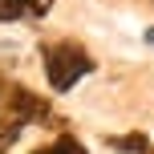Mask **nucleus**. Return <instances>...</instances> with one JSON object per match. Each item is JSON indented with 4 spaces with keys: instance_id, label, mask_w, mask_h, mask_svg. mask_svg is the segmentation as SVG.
Returning <instances> with one entry per match:
<instances>
[{
    "instance_id": "nucleus-1",
    "label": "nucleus",
    "mask_w": 154,
    "mask_h": 154,
    "mask_svg": "<svg viewBox=\"0 0 154 154\" xmlns=\"http://www.w3.org/2000/svg\"><path fill=\"white\" fill-rule=\"evenodd\" d=\"M41 61H45V77H49L53 93H69L77 81H85L97 69L93 53L85 45H77V41H49V45H41Z\"/></svg>"
},
{
    "instance_id": "nucleus-2",
    "label": "nucleus",
    "mask_w": 154,
    "mask_h": 154,
    "mask_svg": "<svg viewBox=\"0 0 154 154\" xmlns=\"http://www.w3.org/2000/svg\"><path fill=\"white\" fill-rule=\"evenodd\" d=\"M8 118L20 126H32V122H49V101L41 97V93H32L29 85H8V101H4Z\"/></svg>"
},
{
    "instance_id": "nucleus-3",
    "label": "nucleus",
    "mask_w": 154,
    "mask_h": 154,
    "mask_svg": "<svg viewBox=\"0 0 154 154\" xmlns=\"http://www.w3.org/2000/svg\"><path fill=\"white\" fill-rule=\"evenodd\" d=\"M106 146L109 150H122V154H150V138L142 130H134V134H109Z\"/></svg>"
},
{
    "instance_id": "nucleus-4",
    "label": "nucleus",
    "mask_w": 154,
    "mask_h": 154,
    "mask_svg": "<svg viewBox=\"0 0 154 154\" xmlns=\"http://www.w3.org/2000/svg\"><path fill=\"white\" fill-rule=\"evenodd\" d=\"M32 154H89V150H85V142H77L73 134H57L53 142H45V146H37Z\"/></svg>"
},
{
    "instance_id": "nucleus-5",
    "label": "nucleus",
    "mask_w": 154,
    "mask_h": 154,
    "mask_svg": "<svg viewBox=\"0 0 154 154\" xmlns=\"http://www.w3.org/2000/svg\"><path fill=\"white\" fill-rule=\"evenodd\" d=\"M20 134H24V126H20V122H12V118H0V154L12 150Z\"/></svg>"
},
{
    "instance_id": "nucleus-6",
    "label": "nucleus",
    "mask_w": 154,
    "mask_h": 154,
    "mask_svg": "<svg viewBox=\"0 0 154 154\" xmlns=\"http://www.w3.org/2000/svg\"><path fill=\"white\" fill-rule=\"evenodd\" d=\"M20 16H24V4H20V0H0V24L20 20Z\"/></svg>"
},
{
    "instance_id": "nucleus-7",
    "label": "nucleus",
    "mask_w": 154,
    "mask_h": 154,
    "mask_svg": "<svg viewBox=\"0 0 154 154\" xmlns=\"http://www.w3.org/2000/svg\"><path fill=\"white\" fill-rule=\"evenodd\" d=\"M20 4H24V16H29V20H41V16H49L53 0H20Z\"/></svg>"
},
{
    "instance_id": "nucleus-8",
    "label": "nucleus",
    "mask_w": 154,
    "mask_h": 154,
    "mask_svg": "<svg viewBox=\"0 0 154 154\" xmlns=\"http://www.w3.org/2000/svg\"><path fill=\"white\" fill-rule=\"evenodd\" d=\"M146 45L154 49V24H150V29H146Z\"/></svg>"
},
{
    "instance_id": "nucleus-9",
    "label": "nucleus",
    "mask_w": 154,
    "mask_h": 154,
    "mask_svg": "<svg viewBox=\"0 0 154 154\" xmlns=\"http://www.w3.org/2000/svg\"><path fill=\"white\" fill-rule=\"evenodd\" d=\"M150 154H154V150H150Z\"/></svg>"
}]
</instances>
